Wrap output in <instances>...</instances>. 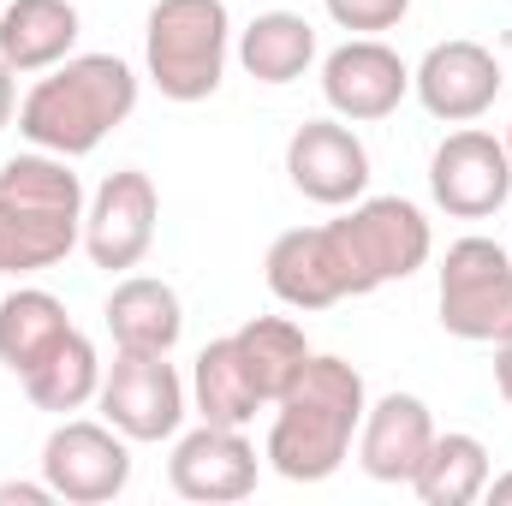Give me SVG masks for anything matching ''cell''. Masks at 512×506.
<instances>
[{"label":"cell","mask_w":512,"mask_h":506,"mask_svg":"<svg viewBox=\"0 0 512 506\" xmlns=\"http://www.w3.org/2000/svg\"><path fill=\"white\" fill-rule=\"evenodd\" d=\"M96 405L126 441H173L185 429V381L167 352H120L102 370Z\"/></svg>","instance_id":"ba28073f"},{"label":"cell","mask_w":512,"mask_h":506,"mask_svg":"<svg viewBox=\"0 0 512 506\" xmlns=\"http://www.w3.org/2000/svg\"><path fill=\"white\" fill-rule=\"evenodd\" d=\"M507 251H512V245H507Z\"/></svg>","instance_id":"1f68e13d"},{"label":"cell","mask_w":512,"mask_h":506,"mask_svg":"<svg viewBox=\"0 0 512 506\" xmlns=\"http://www.w3.org/2000/svg\"><path fill=\"white\" fill-rule=\"evenodd\" d=\"M286 179H292L298 197H310L322 209H346L370 191V149L340 114L334 120H304L286 137Z\"/></svg>","instance_id":"7c38bea8"},{"label":"cell","mask_w":512,"mask_h":506,"mask_svg":"<svg viewBox=\"0 0 512 506\" xmlns=\"http://www.w3.org/2000/svg\"><path fill=\"white\" fill-rule=\"evenodd\" d=\"M233 346H239V358L251 370L262 405H274L292 381L304 376V364H310V340H304V328L292 316H251L233 334Z\"/></svg>","instance_id":"cb8c5ba5"},{"label":"cell","mask_w":512,"mask_h":506,"mask_svg":"<svg viewBox=\"0 0 512 506\" xmlns=\"http://www.w3.org/2000/svg\"><path fill=\"white\" fill-rule=\"evenodd\" d=\"M322 96L346 126H376L411 96V66L382 36H346L322 60Z\"/></svg>","instance_id":"5bb4252c"},{"label":"cell","mask_w":512,"mask_h":506,"mask_svg":"<svg viewBox=\"0 0 512 506\" xmlns=\"http://www.w3.org/2000/svg\"><path fill=\"white\" fill-rule=\"evenodd\" d=\"M364 411H370V387L358 376V364L310 352L304 376L274 399V423H268L262 459L286 483H328L352 459Z\"/></svg>","instance_id":"6da1fadb"},{"label":"cell","mask_w":512,"mask_h":506,"mask_svg":"<svg viewBox=\"0 0 512 506\" xmlns=\"http://www.w3.org/2000/svg\"><path fill=\"white\" fill-rule=\"evenodd\" d=\"M84 185L66 155L30 149L0 167V274H42L84 245Z\"/></svg>","instance_id":"3957f363"},{"label":"cell","mask_w":512,"mask_h":506,"mask_svg":"<svg viewBox=\"0 0 512 506\" xmlns=\"http://www.w3.org/2000/svg\"><path fill=\"white\" fill-rule=\"evenodd\" d=\"M191 405H197L203 423H227V429H245L262 411V393H256L233 334H221V340H209L197 352V364H191Z\"/></svg>","instance_id":"7402d4cb"},{"label":"cell","mask_w":512,"mask_h":506,"mask_svg":"<svg viewBox=\"0 0 512 506\" xmlns=\"http://www.w3.org/2000/svg\"><path fill=\"white\" fill-rule=\"evenodd\" d=\"M167 483L179 501L197 506H233L256 489V447L245 429L227 423H197L191 435H173V459H167Z\"/></svg>","instance_id":"9a60e30c"},{"label":"cell","mask_w":512,"mask_h":506,"mask_svg":"<svg viewBox=\"0 0 512 506\" xmlns=\"http://www.w3.org/2000/svg\"><path fill=\"white\" fill-rule=\"evenodd\" d=\"M155 221H161V191L143 167H120L96 185V197L84 203V256L108 274L137 268L155 245Z\"/></svg>","instance_id":"9c48e42d"},{"label":"cell","mask_w":512,"mask_h":506,"mask_svg":"<svg viewBox=\"0 0 512 506\" xmlns=\"http://www.w3.org/2000/svg\"><path fill=\"white\" fill-rule=\"evenodd\" d=\"M441 328L471 346H501L512 340V251L471 233L441 256Z\"/></svg>","instance_id":"8992f818"},{"label":"cell","mask_w":512,"mask_h":506,"mask_svg":"<svg viewBox=\"0 0 512 506\" xmlns=\"http://www.w3.org/2000/svg\"><path fill=\"white\" fill-rule=\"evenodd\" d=\"M334 233H340V251L352 262L358 298L382 292L393 280H411L429 262V251H435L429 215L411 197H358V203H346Z\"/></svg>","instance_id":"5b68a950"},{"label":"cell","mask_w":512,"mask_h":506,"mask_svg":"<svg viewBox=\"0 0 512 506\" xmlns=\"http://www.w3.org/2000/svg\"><path fill=\"white\" fill-rule=\"evenodd\" d=\"M429 197L453 221H489L512 197V155L495 131H453L429 161Z\"/></svg>","instance_id":"30bf717a"},{"label":"cell","mask_w":512,"mask_h":506,"mask_svg":"<svg viewBox=\"0 0 512 506\" xmlns=\"http://www.w3.org/2000/svg\"><path fill=\"white\" fill-rule=\"evenodd\" d=\"M137 114V72L120 54H72L48 66L30 96L18 102V131L30 149L48 155H96L108 131H120Z\"/></svg>","instance_id":"7a4b0ae2"},{"label":"cell","mask_w":512,"mask_h":506,"mask_svg":"<svg viewBox=\"0 0 512 506\" xmlns=\"http://www.w3.org/2000/svg\"><path fill=\"white\" fill-rule=\"evenodd\" d=\"M102 322L114 334L120 352H173L179 334H185V304L167 280L155 274H126L108 304H102Z\"/></svg>","instance_id":"e0dca14e"},{"label":"cell","mask_w":512,"mask_h":506,"mask_svg":"<svg viewBox=\"0 0 512 506\" xmlns=\"http://www.w3.org/2000/svg\"><path fill=\"white\" fill-rule=\"evenodd\" d=\"M501 143H507V155H512V126H507V137H501Z\"/></svg>","instance_id":"f546056e"},{"label":"cell","mask_w":512,"mask_h":506,"mask_svg":"<svg viewBox=\"0 0 512 506\" xmlns=\"http://www.w3.org/2000/svg\"><path fill=\"white\" fill-rule=\"evenodd\" d=\"M0 6H6V0H0Z\"/></svg>","instance_id":"4dcf8cb0"},{"label":"cell","mask_w":512,"mask_h":506,"mask_svg":"<svg viewBox=\"0 0 512 506\" xmlns=\"http://www.w3.org/2000/svg\"><path fill=\"white\" fill-rule=\"evenodd\" d=\"M483 501H495V506H512V471H501V477H489V489H483Z\"/></svg>","instance_id":"f1b7e54d"},{"label":"cell","mask_w":512,"mask_h":506,"mask_svg":"<svg viewBox=\"0 0 512 506\" xmlns=\"http://www.w3.org/2000/svg\"><path fill=\"white\" fill-rule=\"evenodd\" d=\"M489 447L477 441V435H465V429H435V441H429V453H423V465H417V477L405 483L411 495L423 506H471L483 501V489H489Z\"/></svg>","instance_id":"44dd1931"},{"label":"cell","mask_w":512,"mask_h":506,"mask_svg":"<svg viewBox=\"0 0 512 506\" xmlns=\"http://www.w3.org/2000/svg\"><path fill=\"white\" fill-rule=\"evenodd\" d=\"M78 48L72 0H6L0 6V60L12 72H48Z\"/></svg>","instance_id":"ac0fdd59"},{"label":"cell","mask_w":512,"mask_h":506,"mask_svg":"<svg viewBox=\"0 0 512 506\" xmlns=\"http://www.w3.org/2000/svg\"><path fill=\"white\" fill-rule=\"evenodd\" d=\"M262 280H268V292H274L286 310H334V304L358 298L352 262L340 251L334 221L280 233V239L268 245V256H262Z\"/></svg>","instance_id":"8fae6325"},{"label":"cell","mask_w":512,"mask_h":506,"mask_svg":"<svg viewBox=\"0 0 512 506\" xmlns=\"http://www.w3.org/2000/svg\"><path fill=\"white\" fill-rule=\"evenodd\" d=\"M48 506L54 501V489L48 483H0V506Z\"/></svg>","instance_id":"484cf974"},{"label":"cell","mask_w":512,"mask_h":506,"mask_svg":"<svg viewBox=\"0 0 512 506\" xmlns=\"http://www.w3.org/2000/svg\"><path fill=\"white\" fill-rule=\"evenodd\" d=\"M435 441V417L417 393H382L358 423V465L376 483H411Z\"/></svg>","instance_id":"2e32d148"},{"label":"cell","mask_w":512,"mask_h":506,"mask_svg":"<svg viewBox=\"0 0 512 506\" xmlns=\"http://www.w3.org/2000/svg\"><path fill=\"white\" fill-rule=\"evenodd\" d=\"M66 334H72V316L48 286H18V292L0 298V364L18 381L30 376Z\"/></svg>","instance_id":"ffe728a7"},{"label":"cell","mask_w":512,"mask_h":506,"mask_svg":"<svg viewBox=\"0 0 512 506\" xmlns=\"http://www.w3.org/2000/svg\"><path fill=\"white\" fill-rule=\"evenodd\" d=\"M42 483L54 489V501L72 506H102L120 501L131 489V441L102 417H66L48 441H42Z\"/></svg>","instance_id":"52a82bcc"},{"label":"cell","mask_w":512,"mask_h":506,"mask_svg":"<svg viewBox=\"0 0 512 506\" xmlns=\"http://www.w3.org/2000/svg\"><path fill=\"white\" fill-rule=\"evenodd\" d=\"M12 78H18V72L0 60V131L12 126V108H18V90H12Z\"/></svg>","instance_id":"4316f807"},{"label":"cell","mask_w":512,"mask_h":506,"mask_svg":"<svg viewBox=\"0 0 512 506\" xmlns=\"http://www.w3.org/2000/svg\"><path fill=\"white\" fill-rule=\"evenodd\" d=\"M239 66L251 72L256 84H298L316 66V24L304 12H256L251 24L239 30Z\"/></svg>","instance_id":"d6986e66"},{"label":"cell","mask_w":512,"mask_h":506,"mask_svg":"<svg viewBox=\"0 0 512 506\" xmlns=\"http://www.w3.org/2000/svg\"><path fill=\"white\" fill-rule=\"evenodd\" d=\"M328 6V18L340 24V30H352V36H382L393 30L405 12H411V0H322Z\"/></svg>","instance_id":"d4e9b609"},{"label":"cell","mask_w":512,"mask_h":506,"mask_svg":"<svg viewBox=\"0 0 512 506\" xmlns=\"http://www.w3.org/2000/svg\"><path fill=\"white\" fill-rule=\"evenodd\" d=\"M233 12L227 0H155L143 24V66L167 102H209L227 78Z\"/></svg>","instance_id":"277c9868"},{"label":"cell","mask_w":512,"mask_h":506,"mask_svg":"<svg viewBox=\"0 0 512 506\" xmlns=\"http://www.w3.org/2000/svg\"><path fill=\"white\" fill-rule=\"evenodd\" d=\"M495 387H501V399L512 405V340L495 346Z\"/></svg>","instance_id":"83f0119b"},{"label":"cell","mask_w":512,"mask_h":506,"mask_svg":"<svg viewBox=\"0 0 512 506\" xmlns=\"http://www.w3.org/2000/svg\"><path fill=\"white\" fill-rule=\"evenodd\" d=\"M102 358H96V346H90V334H66L30 376H24V399L36 405V411H54V417H72V411H84L96 393H102Z\"/></svg>","instance_id":"603a6c76"},{"label":"cell","mask_w":512,"mask_h":506,"mask_svg":"<svg viewBox=\"0 0 512 506\" xmlns=\"http://www.w3.org/2000/svg\"><path fill=\"white\" fill-rule=\"evenodd\" d=\"M501 84H507L501 60H495L483 42H471V36H447V42H435V48L417 60V72H411L417 102L429 108V120H447V126H471V120H483V114L495 108Z\"/></svg>","instance_id":"4fadbf2b"}]
</instances>
